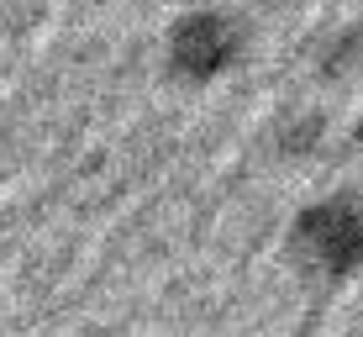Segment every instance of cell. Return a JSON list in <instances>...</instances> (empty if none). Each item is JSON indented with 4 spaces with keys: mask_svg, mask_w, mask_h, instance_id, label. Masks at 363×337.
Wrapping results in <instances>:
<instances>
[{
    "mask_svg": "<svg viewBox=\"0 0 363 337\" xmlns=\"http://www.w3.org/2000/svg\"><path fill=\"white\" fill-rule=\"evenodd\" d=\"M290 253L316 280H347L363 269V206L353 195H321L290 221Z\"/></svg>",
    "mask_w": 363,
    "mask_h": 337,
    "instance_id": "obj_1",
    "label": "cell"
},
{
    "mask_svg": "<svg viewBox=\"0 0 363 337\" xmlns=\"http://www.w3.org/2000/svg\"><path fill=\"white\" fill-rule=\"evenodd\" d=\"M242 21L227 11H184L164 37V64L184 84H216L242 64Z\"/></svg>",
    "mask_w": 363,
    "mask_h": 337,
    "instance_id": "obj_2",
    "label": "cell"
},
{
    "mask_svg": "<svg viewBox=\"0 0 363 337\" xmlns=\"http://www.w3.org/2000/svg\"><path fill=\"white\" fill-rule=\"evenodd\" d=\"M358 148H363V116H358Z\"/></svg>",
    "mask_w": 363,
    "mask_h": 337,
    "instance_id": "obj_3",
    "label": "cell"
}]
</instances>
